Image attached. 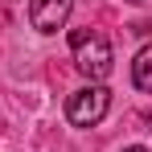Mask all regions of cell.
<instances>
[{"label": "cell", "instance_id": "7a4b0ae2", "mask_svg": "<svg viewBox=\"0 0 152 152\" xmlns=\"http://www.w3.org/2000/svg\"><path fill=\"white\" fill-rule=\"evenodd\" d=\"M107 107H111V91L95 82V86H82V91H74L66 99V119L74 127H95L107 115Z\"/></svg>", "mask_w": 152, "mask_h": 152}, {"label": "cell", "instance_id": "52a82bcc", "mask_svg": "<svg viewBox=\"0 0 152 152\" xmlns=\"http://www.w3.org/2000/svg\"><path fill=\"white\" fill-rule=\"evenodd\" d=\"M132 4H144V0H132Z\"/></svg>", "mask_w": 152, "mask_h": 152}, {"label": "cell", "instance_id": "277c9868", "mask_svg": "<svg viewBox=\"0 0 152 152\" xmlns=\"http://www.w3.org/2000/svg\"><path fill=\"white\" fill-rule=\"evenodd\" d=\"M132 82H136V91H148L152 95V41L136 53V62H132Z\"/></svg>", "mask_w": 152, "mask_h": 152}, {"label": "cell", "instance_id": "3957f363", "mask_svg": "<svg viewBox=\"0 0 152 152\" xmlns=\"http://www.w3.org/2000/svg\"><path fill=\"white\" fill-rule=\"evenodd\" d=\"M70 8H74V0H33L29 4V21H33L37 33H58L70 21Z\"/></svg>", "mask_w": 152, "mask_h": 152}, {"label": "cell", "instance_id": "6da1fadb", "mask_svg": "<svg viewBox=\"0 0 152 152\" xmlns=\"http://www.w3.org/2000/svg\"><path fill=\"white\" fill-rule=\"evenodd\" d=\"M70 50H74V66L82 70L86 78H107L111 74V41L103 37L99 29H74L70 33Z\"/></svg>", "mask_w": 152, "mask_h": 152}, {"label": "cell", "instance_id": "5b68a950", "mask_svg": "<svg viewBox=\"0 0 152 152\" xmlns=\"http://www.w3.org/2000/svg\"><path fill=\"white\" fill-rule=\"evenodd\" d=\"M124 152H148V148H140V144H132V148H124Z\"/></svg>", "mask_w": 152, "mask_h": 152}, {"label": "cell", "instance_id": "8992f818", "mask_svg": "<svg viewBox=\"0 0 152 152\" xmlns=\"http://www.w3.org/2000/svg\"><path fill=\"white\" fill-rule=\"evenodd\" d=\"M148 132H152V111H148Z\"/></svg>", "mask_w": 152, "mask_h": 152}]
</instances>
